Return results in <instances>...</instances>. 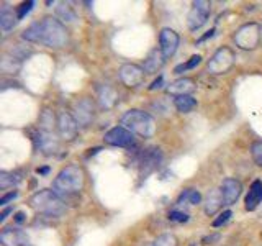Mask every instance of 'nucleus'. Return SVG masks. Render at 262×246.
I'll use <instances>...</instances> for the list:
<instances>
[{
    "instance_id": "473e14b6",
    "label": "nucleus",
    "mask_w": 262,
    "mask_h": 246,
    "mask_svg": "<svg viewBox=\"0 0 262 246\" xmlns=\"http://www.w3.org/2000/svg\"><path fill=\"white\" fill-rule=\"evenodd\" d=\"M33 7H35V2H25L18 7V12H16V15H18V22L23 20L25 16L33 10Z\"/></svg>"
},
{
    "instance_id": "4be33fe9",
    "label": "nucleus",
    "mask_w": 262,
    "mask_h": 246,
    "mask_svg": "<svg viewBox=\"0 0 262 246\" xmlns=\"http://www.w3.org/2000/svg\"><path fill=\"white\" fill-rule=\"evenodd\" d=\"M16 22H18V15H16L10 7L4 5L2 10H0V27H2L4 31L12 30Z\"/></svg>"
},
{
    "instance_id": "20e7f679",
    "label": "nucleus",
    "mask_w": 262,
    "mask_h": 246,
    "mask_svg": "<svg viewBox=\"0 0 262 246\" xmlns=\"http://www.w3.org/2000/svg\"><path fill=\"white\" fill-rule=\"evenodd\" d=\"M121 127L129 130L133 135L141 138H151L156 133V121L147 112L143 110H128L121 117Z\"/></svg>"
},
{
    "instance_id": "4468645a",
    "label": "nucleus",
    "mask_w": 262,
    "mask_h": 246,
    "mask_svg": "<svg viewBox=\"0 0 262 246\" xmlns=\"http://www.w3.org/2000/svg\"><path fill=\"white\" fill-rule=\"evenodd\" d=\"M161 161L162 153L159 148H147V150H144L141 153V158H139V172H141V176H147L149 172H152L159 166Z\"/></svg>"
},
{
    "instance_id": "c85d7f7f",
    "label": "nucleus",
    "mask_w": 262,
    "mask_h": 246,
    "mask_svg": "<svg viewBox=\"0 0 262 246\" xmlns=\"http://www.w3.org/2000/svg\"><path fill=\"white\" fill-rule=\"evenodd\" d=\"M200 63H202V56H200V54H193L187 63H182V64L176 66V68H174V72H176V74H182V72H185V71H188V69L196 68V66H199Z\"/></svg>"
},
{
    "instance_id": "2eb2a0df",
    "label": "nucleus",
    "mask_w": 262,
    "mask_h": 246,
    "mask_svg": "<svg viewBox=\"0 0 262 246\" xmlns=\"http://www.w3.org/2000/svg\"><path fill=\"white\" fill-rule=\"evenodd\" d=\"M0 243L2 246H30V236L20 228H5L0 233Z\"/></svg>"
},
{
    "instance_id": "f257e3e1",
    "label": "nucleus",
    "mask_w": 262,
    "mask_h": 246,
    "mask_svg": "<svg viewBox=\"0 0 262 246\" xmlns=\"http://www.w3.org/2000/svg\"><path fill=\"white\" fill-rule=\"evenodd\" d=\"M21 38L30 43H38L46 48H62L68 45L69 35L61 20L46 16L41 22H36L21 33Z\"/></svg>"
},
{
    "instance_id": "6e6552de",
    "label": "nucleus",
    "mask_w": 262,
    "mask_h": 246,
    "mask_svg": "<svg viewBox=\"0 0 262 246\" xmlns=\"http://www.w3.org/2000/svg\"><path fill=\"white\" fill-rule=\"evenodd\" d=\"M211 12V5L210 2H205V0H199V2H193L192 10L188 13L187 25L192 31H196L202 28L205 23L208 22V16Z\"/></svg>"
},
{
    "instance_id": "f03ea898",
    "label": "nucleus",
    "mask_w": 262,
    "mask_h": 246,
    "mask_svg": "<svg viewBox=\"0 0 262 246\" xmlns=\"http://www.w3.org/2000/svg\"><path fill=\"white\" fill-rule=\"evenodd\" d=\"M85 184V174L82 168L76 166V164H71V166H66L64 169L59 171V174L56 176L53 187L54 192L57 195H72L77 194L84 189Z\"/></svg>"
},
{
    "instance_id": "423d86ee",
    "label": "nucleus",
    "mask_w": 262,
    "mask_h": 246,
    "mask_svg": "<svg viewBox=\"0 0 262 246\" xmlns=\"http://www.w3.org/2000/svg\"><path fill=\"white\" fill-rule=\"evenodd\" d=\"M260 41V25L248 23L234 33V43L241 49H254Z\"/></svg>"
},
{
    "instance_id": "ea45409f",
    "label": "nucleus",
    "mask_w": 262,
    "mask_h": 246,
    "mask_svg": "<svg viewBox=\"0 0 262 246\" xmlns=\"http://www.w3.org/2000/svg\"><path fill=\"white\" fill-rule=\"evenodd\" d=\"M15 221H16V223H21V221H25V213L23 212H16L15 213Z\"/></svg>"
},
{
    "instance_id": "9d476101",
    "label": "nucleus",
    "mask_w": 262,
    "mask_h": 246,
    "mask_svg": "<svg viewBox=\"0 0 262 246\" xmlns=\"http://www.w3.org/2000/svg\"><path fill=\"white\" fill-rule=\"evenodd\" d=\"M105 143L117 148H129L135 145V136L125 127H113L105 133Z\"/></svg>"
},
{
    "instance_id": "6ab92c4d",
    "label": "nucleus",
    "mask_w": 262,
    "mask_h": 246,
    "mask_svg": "<svg viewBox=\"0 0 262 246\" xmlns=\"http://www.w3.org/2000/svg\"><path fill=\"white\" fill-rule=\"evenodd\" d=\"M118 102V92L112 86H102L98 87V105L103 110H108L115 107Z\"/></svg>"
},
{
    "instance_id": "5701e85b",
    "label": "nucleus",
    "mask_w": 262,
    "mask_h": 246,
    "mask_svg": "<svg viewBox=\"0 0 262 246\" xmlns=\"http://www.w3.org/2000/svg\"><path fill=\"white\" fill-rule=\"evenodd\" d=\"M21 61L18 57H15L12 53H5L2 56V61H0V69H2L5 74H15L20 69Z\"/></svg>"
},
{
    "instance_id": "b1692460",
    "label": "nucleus",
    "mask_w": 262,
    "mask_h": 246,
    "mask_svg": "<svg viewBox=\"0 0 262 246\" xmlns=\"http://www.w3.org/2000/svg\"><path fill=\"white\" fill-rule=\"evenodd\" d=\"M21 180V172L20 171H13V172H7L2 171L0 172V189L5 191L8 187H13L16 186Z\"/></svg>"
},
{
    "instance_id": "0eeeda50",
    "label": "nucleus",
    "mask_w": 262,
    "mask_h": 246,
    "mask_svg": "<svg viewBox=\"0 0 262 246\" xmlns=\"http://www.w3.org/2000/svg\"><path fill=\"white\" fill-rule=\"evenodd\" d=\"M35 150L41 151L45 156H53L59 151V138L54 131H38L33 135Z\"/></svg>"
},
{
    "instance_id": "9b49d317",
    "label": "nucleus",
    "mask_w": 262,
    "mask_h": 246,
    "mask_svg": "<svg viewBox=\"0 0 262 246\" xmlns=\"http://www.w3.org/2000/svg\"><path fill=\"white\" fill-rule=\"evenodd\" d=\"M95 117V105L92 98L84 97L74 105V118H76L77 125L80 127H89Z\"/></svg>"
},
{
    "instance_id": "39448f33",
    "label": "nucleus",
    "mask_w": 262,
    "mask_h": 246,
    "mask_svg": "<svg viewBox=\"0 0 262 246\" xmlns=\"http://www.w3.org/2000/svg\"><path fill=\"white\" fill-rule=\"evenodd\" d=\"M234 61H236V56L233 53V49L223 46L211 56V59L207 64V69L210 74H215V76H218V74H226L234 66Z\"/></svg>"
},
{
    "instance_id": "4c0bfd02",
    "label": "nucleus",
    "mask_w": 262,
    "mask_h": 246,
    "mask_svg": "<svg viewBox=\"0 0 262 246\" xmlns=\"http://www.w3.org/2000/svg\"><path fill=\"white\" fill-rule=\"evenodd\" d=\"M216 240H220V235L205 236V238H203V244H208V243H211V241H216Z\"/></svg>"
},
{
    "instance_id": "f8f14e48",
    "label": "nucleus",
    "mask_w": 262,
    "mask_h": 246,
    "mask_svg": "<svg viewBox=\"0 0 262 246\" xmlns=\"http://www.w3.org/2000/svg\"><path fill=\"white\" fill-rule=\"evenodd\" d=\"M57 131H59V136L64 141H72L79 131V125L76 118H74V115L68 112H61L57 115Z\"/></svg>"
},
{
    "instance_id": "a878e982",
    "label": "nucleus",
    "mask_w": 262,
    "mask_h": 246,
    "mask_svg": "<svg viewBox=\"0 0 262 246\" xmlns=\"http://www.w3.org/2000/svg\"><path fill=\"white\" fill-rule=\"evenodd\" d=\"M38 125H39V131H54V125H57L54 113L51 110H43V113L39 115Z\"/></svg>"
},
{
    "instance_id": "412c9836",
    "label": "nucleus",
    "mask_w": 262,
    "mask_h": 246,
    "mask_svg": "<svg viewBox=\"0 0 262 246\" xmlns=\"http://www.w3.org/2000/svg\"><path fill=\"white\" fill-rule=\"evenodd\" d=\"M262 202V180H254L249 194L246 195V210H256L257 205Z\"/></svg>"
},
{
    "instance_id": "2f4dec72",
    "label": "nucleus",
    "mask_w": 262,
    "mask_h": 246,
    "mask_svg": "<svg viewBox=\"0 0 262 246\" xmlns=\"http://www.w3.org/2000/svg\"><path fill=\"white\" fill-rule=\"evenodd\" d=\"M169 220L176 221V223H185V221H188V213L180 212V210H170L169 212Z\"/></svg>"
},
{
    "instance_id": "c9c22d12",
    "label": "nucleus",
    "mask_w": 262,
    "mask_h": 246,
    "mask_svg": "<svg viewBox=\"0 0 262 246\" xmlns=\"http://www.w3.org/2000/svg\"><path fill=\"white\" fill-rule=\"evenodd\" d=\"M164 86V77L162 76H159L158 79H156L152 84L149 86V90H156V89H161Z\"/></svg>"
},
{
    "instance_id": "bb28decb",
    "label": "nucleus",
    "mask_w": 262,
    "mask_h": 246,
    "mask_svg": "<svg viewBox=\"0 0 262 246\" xmlns=\"http://www.w3.org/2000/svg\"><path fill=\"white\" fill-rule=\"evenodd\" d=\"M202 202V194L195 189H185V191L179 195L177 203L182 205V203H190V205H199Z\"/></svg>"
},
{
    "instance_id": "c756f323",
    "label": "nucleus",
    "mask_w": 262,
    "mask_h": 246,
    "mask_svg": "<svg viewBox=\"0 0 262 246\" xmlns=\"http://www.w3.org/2000/svg\"><path fill=\"white\" fill-rule=\"evenodd\" d=\"M152 246H177V238L172 233H164L156 238Z\"/></svg>"
},
{
    "instance_id": "393cba45",
    "label": "nucleus",
    "mask_w": 262,
    "mask_h": 246,
    "mask_svg": "<svg viewBox=\"0 0 262 246\" xmlns=\"http://www.w3.org/2000/svg\"><path fill=\"white\" fill-rule=\"evenodd\" d=\"M174 105L180 113H188L196 107V100L192 95H182V97H176Z\"/></svg>"
},
{
    "instance_id": "f704fd0d",
    "label": "nucleus",
    "mask_w": 262,
    "mask_h": 246,
    "mask_svg": "<svg viewBox=\"0 0 262 246\" xmlns=\"http://www.w3.org/2000/svg\"><path fill=\"white\" fill-rule=\"evenodd\" d=\"M16 197H18V191H12V192H8V194L2 195V199H0V205H2V207H5V205H7L8 202L15 200Z\"/></svg>"
},
{
    "instance_id": "7c9ffc66",
    "label": "nucleus",
    "mask_w": 262,
    "mask_h": 246,
    "mask_svg": "<svg viewBox=\"0 0 262 246\" xmlns=\"http://www.w3.org/2000/svg\"><path fill=\"white\" fill-rule=\"evenodd\" d=\"M251 154H252V159L257 166L262 168V141H256L252 143L251 146Z\"/></svg>"
},
{
    "instance_id": "dca6fc26",
    "label": "nucleus",
    "mask_w": 262,
    "mask_h": 246,
    "mask_svg": "<svg viewBox=\"0 0 262 246\" xmlns=\"http://www.w3.org/2000/svg\"><path fill=\"white\" fill-rule=\"evenodd\" d=\"M221 192H223V199H225V205H233L234 202H237V199L241 197L243 192V186L239 180L228 177L221 182Z\"/></svg>"
},
{
    "instance_id": "1a4fd4ad",
    "label": "nucleus",
    "mask_w": 262,
    "mask_h": 246,
    "mask_svg": "<svg viewBox=\"0 0 262 246\" xmlns=\"http://www.w3.org/2000/svg\"><path fill=\"white\" fill-rule=\"evenodd\" d=\"M146 72L138 64H123L120 68V80L129 89H136L144 84Z\"/></svg>"
},
{
    "instance_id": "aec40b11",
    "label": "nucleus",
    "mask_w": 262,
    "mask_h": 246,
    "mask_svg": "<svg viewBox=\"0 0 262 246\" xmlns=\"http://www.w3.org/2000/svg\"><path fill=\"white\" fill-rule=\"evenodd\" d=\"M221 205H225L223 199V192L221 189H211L207 195V200H205V213L207 215H215V213L221 209Z\"/></svg>"
},
{
    "instance_id": "7ed1b4c3",
    "label": "nucleus",
    "mask_w": 262,
    "mask_h": 246,
    "mask_svg": "<svg viewBox=\"0 0 262 246\" xmlns=\"http://www.w3.org/2000/svg\"><path fill=\"white\" fill-rule=\"evenodd\" d=\"M30 207L46 217H61L68 210L66 202L54 191H49V189H43V191L33 194L30 199Z\"/></svg>"
},
{
    "instance_id": "ddd939ff",
    "label": "nucleus",
    "mask_w": 262,
    "mask_h": 246,
    "mask_svg": "<svg viewBox=\"0 0 262 246\" xmlns=\"http://www.w3.org/2000/svg\"><path fill=\"white\" fill-rule=\"evenodd\" d=\"M179 43H180V38L174 30H170V28L161 30V33H159V49L162 51L166 59H169V57H172L176 54Z\"/></svg>"
},
{
    "instance_id": "cd10ccee",
    "label": "nucleus",
    "mask_w": 262,
    "mask_h": 246,
    "mask_svg": "<svg viewBox=\"0 0 262 246\" xmlns=\"http://www.w3.org/2000/svg\"><path fill=\"white\" fill-rule=\"evenodd\" d=\"M56 13L62 22H74V20H76V12H74V8L71 7V4H59Z\"/></svg>"
},
{
    "instance_id": "e433bc0d",
    "label": "nucleus",
    "mask_w": 262,
    "mask_h": 246,
    "mask_svg": "<svg viewBox=\"0 0 262 246\" xmlns=\"http://www.w3.org/2000/svg\"><path fill=\"white\" fill-rule=\"evenodd\" d=\"M13 212V209H10V207H8V209H5L2 213H0V223H4V221H5V218L8 217V215H10V213Z\"/></svg>"
},
{
    "instance_id": "a19ab883",
    "label": "nucleus",
    "mask_w": 262,
    "mask_h": 246,
    "mask_svg": "<svg viewBox=\"0 0 262 246\" xmlns=\"http://www.w3.org/2000/svg\"><path fill=\"white\" fill-rule=\"evenodd\" d=\"M36 172H38L39 176H45V174H48V172H49V168H48V166H45V168H38Z\"/></svg>"
},
{
    "instance_id": "f3484780",
    "label": "nucleus",
    "mask_w": 262,
    "mask_h": 246,
    "mask_svg": "<svg viewBox=\"0 0 262 246\" xmlns=\"http://www.w3.org/2000/svg\"><path fill=\"white\" fill-rule=\"evenodd\" d=\"M164 63H166V57H164L162 51L158 48H154L149 51V54L146 56V59L143 63V69L146 74H156L162 69Z\"/></svg>"
},
{
    "instance_id": "a211bd4d",
    "label": "nucleus",
    "mask_w": 262,
    "mask_h": 246,
    "mask_svg": "<svg viewBox=\"0 0 262 246\" xmlns=\"http://www.w3.org/2000/svg\"><path fill=\"white\" fill-rule=\"evenodd\" d=\"M195 89H196V86L192 79L182 77V79H177L174 82H170L169 87H167V92L176 95V97H182V95H190Z\"/></svg>"
},
{
    "instance_id": "58836bf2",
    "label": "nucleus",
    "mask_w": 262,
    "mask_h": 246,
    "mask_svg": "<svg viewBox=\"0 0 262 246\" xmlns=\"http://www.w3.org/2000/svg\"><path fill=\"white\" fill-rule=\"evenodd\" d=\"M215 31H216L215 28H211L210 31H207V35H205V36H202V38L199 39V43H202V41H205V39H208V38H211L213 35H215Z\"/></svg>"
},
{
    "instance_id": "72a5a7b5",
    "label": "nucleus",
    "mask_w": 262,
    "mask_h": 246,
    "mask_svg": "<svg viewBox=\"0 0 262 246\" xmlns=\"http://www.w3.org/2000/svg\"><path fill=\"white\" fill-rule=\"evenodd\" d=\"M233 217V212L231 210H225L223 213H220V217L216 218V220H213V227L215 228H218V227H221V225H225L226 221Z\"/></svg>"
}]
</instances>
